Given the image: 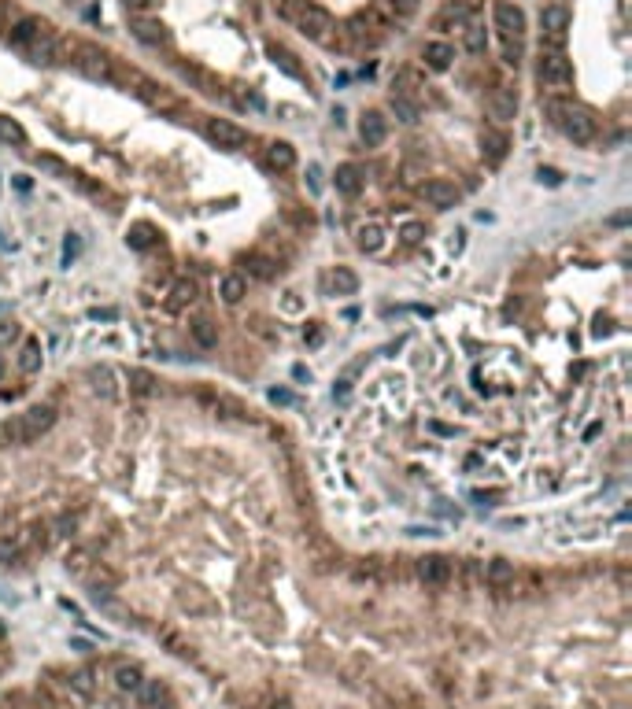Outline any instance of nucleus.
<instances>
[{"label": "nucleus", "instance_id": "f257e3e1", "mask_svg": "<svg viewBox=\"0 0 632 709\" xmlns=\"http://www.w3.org/2000/svg\"><path fill=\"white\" fill-rule=\"evenodd\" d=\"M277 12L310 41H329V34H333V15L310 0H277Z\"/></svg>", "mask_w": 632, "mask_h": 709}, {"label": "nucleus", "instance_id": "f03ea898", "mask_svg": "<svg viewBox=\"0 0 632 709\" xmlns=\"http://www.w3.org/2000/svg\"><path fill=\"white\" fill-rule=\"evenodd\" d=\"M548 115L573 144H592L595 141V118H592L588 107L573 104V100H548Z\"/></svg>", "mask_w": 632, "mask_h": 709}, {"label": "nucleus", "instance_id": "7ed1b4c3", "mask_svg": "<svg viewBox=\"0 0 632 709\" xmlns=\"http://www.w3.org/2000/svg\"><path fill=\"white\" fill-rule=\"evenodd\" d=\"M52 425H56V406H52V403H37V406H30V410L19 414L15 422H8L4 436L15 439V444H34V439H41Z\"/></svg>", "mask_w": 632, "mask_h": 709}, {"label": "nucleus", "instance_id": "20e7f679", "mask_svg": "<svg viewBox=\"0 0 632 709\" xmlns=\"http://www.w3.org/2000/svg\"><path fill=\"white\" fill-rule=\"evenodd\" d=\"M537 78L543 89H570L573 82V63L566 56V48H540V63H537Z\"/></svg>", "mask_w": 632, "mask_h": 709}, {"label": "nucleus", "instance_id": "39448f33", "mask_svg": "<svg viewBox=\"0 0 632 709\" xmlns=\"http://www.w3.org/2000/svg\"><path fill=\"white\" fill-rule=\"evenodd\" d=\"M492 26H496L503 45L507 41H521L525 37V12L518 4H510V0H496L492 4Z\"/></svg>", "mask_w": 632, "mask_h": 709}, {"label": "nucleus", "instance_id": "423d86ee", "mask_svg": "<svg viewBox=\"0 0 632 709\" xmlns=\"http://www.w3.org/2000/svg\"><path fill=\"white\" fill-rule=\"evenodd\" d=\"M566 30H570V12L562 4H548L540 12V48H566Z\"/></svg>", "mask_w": 632, "mask_h": 709}, {"label": "nucleus", "instance_id": "0eeeda50", "mask_svg": "<svg viewBox=\"0 0 632 709\" xmlns=\"http://www.w3.org/2000/svg\"><path fill=\"white\" fill-rule=\"evenodd\" d=\"M203 137H207L211 144H219V148H230V152H237V148L248 144V130H241V126L230 122V118H207V122H203Z\"/></svg>", "mask_w": 632, "mask_h": 709}, {"label": "nucleus", "instance_id": "6e6552de", "mask_svg": "<svg viewBox=\"0 0 632 709\" xmlns=\"http://www.w3.org/2000/svg\"><path fill=\"white\" fill-rule=\"evenodd\" d=\"M422 196H425V203H429V207H436V211H452L455 203H458V189H455L447 178H429V181L422 185Z\"/></svg>", "mask_w": 632, "mask_h": 709}, {"label": "nucleus", "instance_id": "1a4fd4ad", "mask_svg": "<svg viewBox=\"0 0 632 709\" xmlns=\"http://www.w3.org/2000/svg\"><path fill=\"white\" fill-rule=\"evenodd\" d=\"M23 52H26L34 63H56V59H59V34H52V26H45Z\"/></svg>", "mask_w": 632, "mask_h": 709}, {"label": "nucleus", "instance_id": "9d476101", "mask_svg": "<svg viewBox=\"0 0 632 709\" xmlns=\"http://www.w3.org/2000/svg\"><path fill=\"white\" fill-rule=\"evenodd\" d=\"M418 576H422L425 587H444L447 580H452V562L440 558V554H429V558L418 562Z\"/></svg>", "mask_w": 632, "mask_h": 709}, {"label": "nucleus", "instance_id": "9b49d317", "mask_svg": "<svg viewBox=\"0 0 632 709\" xmlns=\"http://www.w3.org/2000/svg\"><path fill=\"white\" fill-rule=\"evenodd\" d=\"M359 137L366 141V148L384 144V137H389V118H384L381 111H366L362 122H359Z\"/></svg>", "mask_w": 632, "mask_h": 709}, {"label": "nucleus", "instance_id": "f8f14e48", "mask_svg": "<svg viewBox=\"0 0 632 709\" xmlns=\"http://www.w3.org/2000/svg\"><path fill=\"white\" fill-rule=\"evenodd\" d=\"M488 115L496 118V122H510V118H518V96L510 89H496L488 96Z\"/></svg>", "mask_w": 632, "mask_h": 709}, {"label": "nucleus", "instance_id": "ddd939ff", "mask_svg": "<svg viewBox=\"0 0 632 709\" xmlns=\"http://www.w3.org/2000/svg\"><path fill=\"white\" fill-rule=\"evenodd\" d=\"M355 244L366 255H381L384 252V229H381V222H362L355 225Z\"/></svg>", "mask_w": 632, "mask_h": 709}, {"label": "nucleus", "instance_id": "4468645a", "mask_svg": "<svg viewBox=\"0 0 632 709\" xmlns=\"http://www.w3.org/2000/svg\"><path fill=\"white\" fill-rule=\"evenodd\" d=\"M130 30H133V37L141 41V45H163V41H167V26L159 23V19L137 15L133 23H130Z\"/></svg>", "mask_w": 632, "mask_h": 709}, {"label": "nucleus", "instance_id": "2eb2a0df", "mask_svg": "<svg viewBox=\"0 0 632 709\" xmlns=\"http://www.w3.org/2000/svg\"><path fill=\"white\" fill-rule=\"evenodd\" d=\"M422 59L429 70H447L455 63V48L447 45V41H429V45L422 48Z\"/></svg>", "mask_w": 632, "mask_h": 709}, {"label": "nucleus", "instance_id": "dca6fc26", "mask_svg": "<svg viewBox=\"0 0 632 709\" xmlns=\"http://www.w3.org/2000/svg\"><path fill=\"white\" fill-rule=\"evenodd\" d=\"M333 185L340 196H359V189H362V170L355 163H340L337 167V174H333Z\"/></svg>", "mask_w": 632, "mask_h": 709}, {"label": "nucleus", "instance_id": "f3484780", "mask_svg": "<svg viewBox=\"0 0 632 709\" xmlns=\"http://www.w3.org/2000/svg\"><path fill=\"white\" fill-rule=\"evenodd\" d=\"M41 30H45V23L41 19H34V15H19L15 19V26H12V45L15 48H26L30 41H34Z\"/></svg>", "mask_w": 632, "mask_h": 709}, {"label": "nucleus", "instance_id": "a211bd4d", "mask_svg": "<svg viewBox=\"0 0 632 709\" xmlns=\"http://www.w3.org/2000/svg\"><path fill=\"white\" fill-rule=\"evenodd\" d=\"M41 362H45V348H41L37 337H26L23 340V351H19V370L23 373H37Z\"/></svg>", "mask_w": 632, "mask_h": 709}, {"label": "nucleus", "instance_id": "6ab92c4d", "mask_svg": "<svg viewBox=\"0 0 632 709\" xmlns=\"http://www.w3.org/2000/svg\"><path fill=\"white\" fill-rule=\"evenodd\" d=\"M189 337H192V343H196V348H203V351H211L219 343V325L211 318H196L189 325Z\"/></svg>", "mask_w": 632, "mask_h": 709}, {"label": "nucleus", "instance_id": "aec40b11", "mask_svg": "<svg viewBox=\"0 0 632 709\" xmlns=\"http://www.w3.org/2000/svg\"><path fill=\"white\" fill-rule=\"evenodd\" d=\"M219 296H222V303H230V307H237L244 296H248V281H244L241 274H226L219 281Z\"/></svg>", "mask_w": 632, "mask_h": 709}, {"label": "nucleus", "instance_id": "412c9836", "mask_svg": "<svg viewBox=\"0 0 632 709\" xmlns=\"http://www.w3.org/2000/svg\"><path fill=\"white\" fill-rule=\"evenodd\" d=\"M463 48L470 52V56H485V48H488V30H485V23H466V30H463Z\"/></svg>", "mask_w": 632, "mask_h": 709}, {"label": "nucleus", "instance_id": "4be33fe9", "mask_svg": "<svg viewBox=\"0 0 632 709\" xmlns=\"http://www.w3.org/2000/svg\"><path fill=\"white\" fill-rule=\"evenodd\" d=\"M389 107H392V115L400 118V122H407V126H414L418 118H422V111H418V104H414V100H411V96H407V93H392Z\"/></svg>", "mask_w": 632, "mask_h": 709}, {"label": "nucleus", "instance_id": "5701e85b", "mask_svg": "<svg viewBox=\"0 0 632 709\" xmlns=\"http://www.w3.org/2000/svg\"><path fill=\"white\" fill-rule=\"evenodd\" d=\"M329 285H333L337 296H355L359 292V274L348 270V266H337V270L329 274Z\"/></svg>", "mask_w": 632, "mask_h": 709}, {"label": "nucleus", "instance_id": "b1692460", "mask_svg": "<svg viewBox=\"0 0 632 709\" xmlns=\"http://www.w3.org/2000/svg\"><path fill=\"white\" fill-rule=\"evenodd\" d=\"M196 281H189V277H181V281L170 288V299H167V310H181V307H189L192 299H196Z\"/></svg>", "mask_w": 632, "mask_h": 709}, {"label": "nucleus", "instance_id": "393cba45", "mask_svg": "<svg viewBox=\"0 0 632 709\" xmlns=\"http://www.w3.org/2000/svg\"><path fill=\"white\" fill-rule=\"evenodd\" d=\"M266 163H270L274 170H292L296 167V148L285 144V141L270 144V148H266Z\"/></svg>", "mask_w": 632, "mask_h": 709}, {"label": "nucleus", "instance_id": "a878e982", "mask_svg": "<svg viewBox=\"0 0 632 709\" xmlns=\"http://www.w3.org/2000/svg\"><path fill=\"white\" fill-rule=\"evenodd\" d=\"M163 698H167V687L159 680H141V687H137V702H141V709H159Z\"/></svg>", "mask_w": 632, "mask_h": 709}, {"label": "nucleus", "instance_id": "bb28decb", "mask_svg": "<svg viewBox=\"0 0 632 709\" xmlns=\"http://www.w3.org/2000/svg\"><path fill=\"white\" fill-rule=\"evenodd\" d=\"M141 669H137V665H119V669H115V687H119L122 694H137V687H141Z\"/></svg>", "mask_w": 632, "mask_h": 709}, {"label": "nucleus", "instance_id": "cd10ccee", "mask_svg": "<svg viewBox=\"0 0 632 709\" xmlns=\"http://www.w3.org/2000/svg\"><path fill=\"white\" fill-rule=\"evenodd\" d=\"M485 576H488L492 587H507L510 580H514V565L507 562V558H492L488 569H485Z\"/></svg>", "mask_w": 632, "mask_h": 709}, {"label": "nucleus", "instance_id": "c85d7f7f", "mask_svg": "<svg viewBox=\"0 0 632 709\" xmlns=\"http://www.w3.org/2000/svg\"><path fill=\"white\" fill-rule=\"evenodd\" d=\"M270 59L281 67L288 78H304V70H299V63H296V56L292 52H285V48H277V45H270Z\"/></svg>", "mask_w": 632, "mask_h": 709}, {"label": "nucleus", "instance_id": "c756f323", "mask_svg": "<svg viewBox=\"0 0 632 709\" xmlns=\"http://www.w3.org/2000/svg\"><path fill=\"white\" fill-rule=\"evenodd\" d=\"M0 141H4V144H26V130L15 122V118L0 115Z\"/></svg>", "mask_w": 632, "mask_h": 709}, {"label": "nucleus", "instance_id": "7c9ffc66", "mask_svg": "<svg viewBox=\"0 0 632 709\" xmlns=\"http://www.w3.org/2000/svg\"><path fill=\"white\" fill-rule=\"evenodd\" d=\"M23 554V540L19 536H0V565H12Z\"/></svg>", "mask_w": 632, "mask_h": 709}, {"label": "nucleus", "instance_id": "2f4dec72", "mask_svg": "<svg viewBox=\"0 0 632 709\" xmlns=\"http://www.w3.org/2000/svg\"><path fill=\"white\" fill-rule=\"evenodd\" d=\"M71 691L78 698H93V672L89 669H78L71 676Z\"/></svg>", "mask_w": 632, "mask_h": 709}, {"label": "nucleus", "instance_id": "473e14b6", "mask_svg": "<svg viewBox=\"0 0 632 709\" xmlns=\"http://www.w3.org/2000/svg\"><path fill=\"white\" fill-rule=\"evenodd\" d=\"M481 144L488 148V155H492V159H503V152H507V137L496 133V130H488L485 137H481Z\"/></svg>", "mask_w": 632, "mask_h": 709}, {"label": "nucleus", "instance_id": "72a5a7b5", "mask_svg": "<svg viewBox=\"0 0 632 709\" xmlns=\"http://www.w3.org/2000/svg\"><path fill=\"white\" fill-rule=\"evenodd\" d=\"M85 569H89V551H74V554H67V573H74V576H85Z\"/></svg>", "mask_w": 632, "mask_h": 709}, {"label": "nucleus", "instance_id": "f704fd0d", "mask_svg": "<svg viewBox=\"0 0 632 709\" xmlns=\"http://www.w3.org/2000/svg\"><path fill=\"white\" fill-rule=\"evenodd\" d=\"M93 377H96V392H100L104 399H115V395H119L115 384H111V370H100V373H93Z\"/></svg>", "mask_w": 632, "mask_h": 709}, {"label": "nucleus", "instance_id": "c9c22d12", "mask_svg": "<svg viewBox=\"0 0 632 709\" xmlns=\"http://www.w3.org/2000/svg\"><path fill=\"white\" fill-rule=\"evenodd\" d=\"M248 270L255 277H274V263L263 259V255H248Z\"/></svg>", "mask_w": 632, "mask_h": 709}, {"label": "nucleus", "instance_id": "e433bc0d", "mask_svg": "<svg viewBox=\"0 0 632 709\" xmlns=\"http://www.w3.org/2000/svg\"><path fill=\"white\" fill-rule=\"evenodd\" d=\"M503 63H507V67H518L521 63V41H507V45H503Z\"/></svg>", "mask_w": 632, "mask_h": 709}, {"label": "nucleus", "instance_id": "4c0bfd02", "mask_svg": "<svg viewBox=\"0 0 632 709\" xmlns=\"http://www.w3.org/2000/svg\"><path fill=\"white\" fill-rule=\"evenodd\" d=\"M130 381H133V392H141V395L152 392V377H148L145 370H133V373H130Z\"/></svg>", "mask_w": 632, "mask_h": 709}, {"label": "nucleus", "instance_id": "58836bf2", "mask_svg": "<svg viewBox=\"0 0 632 709\" xmlns=\"http://www.w3.org/2000/svg\"><path fill=\"white\" fill-rule=\"evenodd\" d=\"M148 240H152V236H148V225H133V233H130L133 248H148Z\"/></svg>", "mask_w": 632, "mask_h": 709}, {"label": "nucleus", "instance_id": "ea45409f", "mask_svg": "<svg viewBox=\"0 0 632 709\" xmlns=\"http://www.w3.org/2000/svg\"><path fill=\"white\" fill-rule=\"evenodd\" d=\"M537 178L543 181V185H562V174H559L555 167H540V170H537Z\"/></svg>", "mask_w": 632, "mask_h": 709}, {"label": "nucleus", "instance_id": "a19ab883", "mask_svg": "<svg viewBox=\"0 0 632 709\" xmlns=\"http://www.w3.org/2000/svg\"><path fill=\"white\" fill-rule=\"evenodd\" d=\"M163 643L170 647V654H181V658H185V654H189V647H185V643H181L178 636H174V632H163Z\"/></svg>", "mask_w": 632, "mask_h": 709}, {"label": "nucleus", "instance_id": "79ce46f5", "mask_svg": "<svg viewBox=\"0 0 632 709\" xmlns=\"http://www.w3.org/2000/svg\"><path fill=\"white\" fill-rule=\"evenodd\" d=\"M396 15H414L418 12V0H389Z\"/></svg>", "mask_w": 632, "mask_h": 709}, {"label": "nucleus", "instance_id": "37998d69", "mask_svg": "<svg viewBox=\"0 0 632 709\" xmlns=\"http://www.w3.org/2000/svg\"><path fill=\"white\" fill-rule=\"evenodd\" d=\"M19 337V325L15 321H0V343H12Z\"/></svg>", "mask_w": 632, "mask_h": 709}, {"label": "nucleus", "instance_id": "c03bdc74", "mask_svg": "<svg viewBox=\"0 0 632 709\" xmlns=\"http://www.w3.org/2000/svg\"><path fill=\"white\" fill-rule=\"evenodd\" d=\"M19 12H15V4L12 0H0V23H15Z\"/></svg>", "mask_w": 632, "mask_h": 709}, {"label": "nucleus", "instance_id": "a18cd8bd", "mask_svg": "<svg viewBox=\"0 0 632 709\" xmlns=\"http://www.w3.org/2000/svg\"><path fill=\"white\" fill-rule=\"evenodd\" d=\"M270 403L288 406V403H292V392H288V388H270Z\"/></svg>", "mask_w": 632, "mask_h": 709}, {"label": "nucleus", "instance_id": "49530a36", "mask_svg": "<svg viewBox=\"0 0 632 709\" xmlns=\"http://www.w3.org/2000/svg\"><path fill=\"white\" fill-rule=\"evenodd\" d=\"M89 318H96V321H111V318H115V310H111V307H104V310H100V307H93V310H89Z\"/></svg>", "mask_w": 632, "mask_h": 709}, {"label": "nucleus", "instance_id": "de8ad7c7", "mask_svg": "<svg viewBox=\"0 0 632 709\" xmlns=\"http://www.w3.org/2000/svg\"><path fill=\"white\" fill-rule=\"evenodd\" d=\"M307 178H310V189H315V192L322 189V181H318V178H322V170H318V167H307Z\"/></svg>", "mask_w": 632, "mask_h": 709}, {"label": "nucleus", "instance_id": "09e8293b", "mask_svg": "<svg viewBox=\"0 0 632 709\" xmlns=\"http://www.w3.org/2000/svg\"><path fill=\"white\" fill-rule=\"evenodd\" d=\"M403 233H407V240H418V236H422V225H418V222H411V225H407Z\"/></svg>", "mask_w": 632, "mask_h": 709}, {"label": "nucleus", "instance_id": "8fccbe9b", "mask_svg": "<svg viewBox=\"0 0 632 709\" xmlns=\"http://www.w3.org/2000/svg\"><path fill=\"white\" fill-rule=\"evenodd\" d=\"M429 428H433V433H440V436H455V428H452V425H440V422H433Z\"/></svg>", "mask_w": 632, "mask_h": 709}, {"label": "nucleus", "instance_id": "3c124183", "mask_svg": "<svg viewBox=\"0 0 632 709\" xmlns=\"http://www.w3.org/2000/svg\"><path fill=\"white\" fill-rule=\"evenodd\" d=\"M463 236H466L463 229H458V233L452 236V252H463V244H466V240H463Z\"/></svg>", "mask_w": 632, "mask_h": 709}, {"label": "nucleus", "instance_id": "603ef678", "mask_svg": "<svg viewBox=\"0 0 632 709\" xmlns=\"http://www.w3.org/2000/svg\"><path fill=\"white\" fill-rule=\"evenodd\" d=\"M148 4H152V0H126V8H133V12H145Z\"/></svg>", "mask_w": 632, "mask_h": 709}, {"label": "nucleus", "instance_id": "864d4df0", "mask_svg": "<svg viewBox=\"0 0 632 709\" xmlns=\"http://www.w3.org/2000/svg\"><path fill=\"white\" fill-rule=\"evenodd\" d=\"M292 377H296V381H310V370H307V366H296Z\"/></svg>", "mask_w": 632, "mask_h": 709}, {"label": "nucleus", "instance_id": "5fc2aeb1", "mask_svg": "<svg viewBox=\"0 0 632 709\" xmlns=\"http://www.w3.org/2000/svg\"><path fill=\"white\" fill-rule=\"evenodd\" d=\"M4 310H8V307H4V303H0V314H4Z\"/></svg>", "mask_w": 632, "mask_h": 709}, {"label": "nucleus", "instance_id": "6e6d98bb", "mask_svg": "<svg viewBox=\"0 0 632 709\" xmlns=\"http://www.w3.org/2000/svg\"><path fill=\"white\" fill-rule=\"evenodd\" d=\"M0 373H4V362H0Z\"/></svg>", "mask_w": 632, "mask_h": 709}]
</instances>
